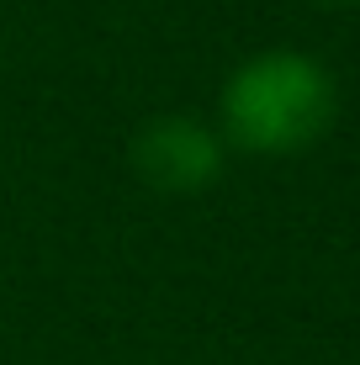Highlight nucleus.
Segmentation results:
<instances>
[{
  "mask_svg": "<svg viewBox=\"0 0 360 365\" xmlns=\"http://www.w3.org/2000/svg\"><path fill=\"white\" fill-rule=\"evenodd\" d=\"M339 117V85L324 58L302 48H265L228 69L217 91V138L254 159L313 148Z\"/></svg>",
  "mask_w": 360,
  "mask_h": 365,
  "instance_id": "1",
  "label": "nucleus"
},
{
  "mask_svg": "<svg viewBox=\"0 0 360 365\" xmlns=\"http://www.w3.org/2000/svg\"><path fill=\"white\" fill-rule=\"evenodd\" d=\"M228 165V143L217 138L212 122L185 117V111H165V117L143 122L133 138V170L143 185L170 196H191L222 175Z\"/></svg>",
  "mask_w": 360,
  "mask_h": 365,
  "instance_id": "2",
  "label": "nucleus"
},
{
  "mask_svg": "<svg viewBox=\"0 0 360 365\" xmlns=\"http://www.w3.org/2000/svg\"><path fill=\"white\" fill-rule=\"evenodd\" d=\"M318 6H360V0H318Z\"/></svg>",
  "mask_w": 360,
  "mask_h": 365,
  "instance_id": "3",
  "label": "nucleus"
}]
</instances>
